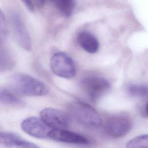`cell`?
Instances as JSON below:
<instances>
[{
	"label": "cell",
	"mask_w": 148,
	"mask_h": 148,
	"mask_svg": "<svg viewBox=\"0 0 148 148\" xmlns=\"http://www.w3.org/2000/svg\"><path fill=\"white\" fill-rule=\"evenodd\" d=\"M9 83L11 90L25 96H43L49 92L48 87L43 83L26 74L13 75L10 77Z\"/></svg>",
	"instance_id": "obj_1"
},
{
	"label": "cell",
	"mask_w": 148,
	"mask_h": 148,
	"mask_svg": "<svg viewBox=\"0 0 148 148\" xmlns=\"http://www.w3.org/2000/svg\"><path fill=\"white\" fill-rule=\"evenodd\" d=\"M68 109L73 117L84 126L95 128L102 124V119L98 112L86 103L73 101L69 104Z\"/></svg>",
	"instance_id": "obj_2"
},
{
	"label": "cell",
	"mask_w": 148,
	"mask_h": 148,
	"mask_svg": "<svg viewBox=\"0 0 148 148\" xmlns=\"http://www.w3.org/2000/svg\"><path fill=\"white\" fill-rule=\"evenodd\" d=\"M81 87L89 98L94 102L98 101L110 89V83L105 78L98 76H90L81 81Z\"/></svg>",
	"instance_id": "obj_3"
},
{
	"label": "cell",
	"mask_w": 148,
	"mask_h": 148,
	"mask_svg": "<svg viewBox=\"0 0 148 148\" xmlns=\"http://www.w3.org/2000/svg\"><path fill=\"white\" fill-rule=\"evenodd\" d=\"M50 68L56 75L65 78H73L76 73V68L72 58L63 52L54 53L50 60Z\"/></svg>",
	"instance_id": "obj_4"
},
{
	"label": "cell",
	"mask_w": 148,
	"mask_h": 148,
	"mask_svg": "<svg viewBox=\"0 0 148 148\" xmlns=\"http://www.w3.org/2000/svg\"><path fill=\"white\" fill-rule=\"evenodd\" d=\"M40 119L50 128L65 130L69 126V119L63 111L46 108L40 112Z\"/></svg>",
	"instance_id": "obj_5"
},
{
	"label": "cell",
	"mask_w": 148,
	"mask_h": 148,
	"mask_svg": "<svg viewBox=\"0 0 148 148\" xmlns=\"http://www.w3.org/2000/svg\"><path fill=\"white\" fill-rule=\"evenodd\" d=\"M132 123L127 117L115 116L110 117L106 122L105 130L112 137L121 138L127 135L131 130Z\"/></svg>",
	"instance_id": "obj_6"
},
{
	"label": "cell",
	"mask_w": 148,
	"mask_h": 148,
	"mask_svg": "<svg viewBox=\"0 0 148 148\" xmlns=\"http://www.w3.org/2000/svg\"><path fill=\"white\" fill-rule=\"evenodd\" d=\"M10 21L17 43L25 50L30 51L32 48L31 39L19 14L15 12L12 13L10 15Z\"/></svg>",
	"instance_id": "obj_7"
},
{
	"label": "cell",
	"mask_w": 148,
	"mask_h": 148,
	"mask_svg": "<svg viewBox=\"0 0 148 148\" xmlns=\"http://www.w3.org/2000/svg\"><path fill=\"white\" fill-rule=\"evenodd\" d=\"M21 127L23 131L29 135L39 138H49V133L51 128L49 127L40 119L30 117L24 120Z\"/></svg>",
	"instance_id": "obj_8"
},
{
	"label": "cell",
	"mask_w": 148,
	"mask_h": 148,
	"mask_svg": "<svg viewBox=\"0 0 148 148\" xmlns=\"http://www.w3.org/2000/svg\"><path fill=\"white\" fill-rule=\"evenodd\" d=\"M49 138L53 140L76 145H88L90 140L85 136L65 130L51 129L49 133Z\"/></svg>",
	"instance_id": "obj_9"
},
{
	"label": "cell",
	"mask_w": 148,
	"mask_h": 148,
	"mask_svg": "<svg viewBox=\"0 0 148 148\" xmlns=\"http://www.w3.org/2000/svg\"><path fill=\"white\" fill-rule=\"evenodd\" d=\"M0 146L8 147L36 148L39 146L24 139L17 134L11 132H0Z\"/></svg>",
	"instance_id": "obj_10"
},
{
	"label": "cell",
	"mask_w": 148,
	"mask_h": 148,
	"mask_svg": "<svg viewBox=\"0 0 148 148\" xmlns=\"http://www.w3.org/2000/svg\"><path fill=\"white\" fill-rule=\"evenodd\" d=\"M77 41L79 46L87 53L93 54L99 50V43L98 39L88 31H80L77 35Z\"/></svg>",
	"instance_id": "obj_11"
},
{
	"label": "cell",
	"mask_w": 148,
	"mask_h": 148,
	"mask_svg": "<svg viewBox=\"0 0 148 148\" xmlns=\"http://www.w3.org/2000/svg\"><path fill=\"white\" fill-rule=\"evenodd\" d=\"M0 104L8 106H22L24 102L12 90L0 87Z\"/></svg>",
	"instance_id": "obj_12"
},
{
	"label": "cell",
	"mask_w": 148,
	"mask_h": 148,
	"mask_svg": "<svg viewBox=\"0 0 148 148\" xmlns=\"http://www.w3.org/2000/svg\"><path fill=\"white\" fill-rule=\"evenodd\" d=\"M127 91L131 97L141 98L147 96V87L145 84L131 83L127 86Z\"/></svg>",
	"instance_id": "obj_13"
},
{
	"label": "cell",
	"mask_w": 148,
	"mask_h": 148,
	"mask_svg": "<svg viewBox=\"0 0 148 148\" xmlns=\"http://www.w3.org/2000/svg\"><path fill=\"white\" fill-rule=\"evenodd\" d=\"M57 8L62 14L69 17L72 14L74 6V0H53Z\"/></svg>",
	"instance_id": "obj_14"
},
{
	"label": "cell",
	"mask_w": 148,
	"mask_h": 148,
	"mask_svg": "<svg viewBox=\"0 0 148 148\" xmlns=\"http://www.w3.org/2000/svg\"><path fill=\"white\" fill-rule=\"evenodd\" d=\"M14 65L13 60L9 52L0 46V70H8L11 69Z\"/></svg>",
	"instance_id": "obj_15"
},
{
	"label": "cell",
	"mask_w": 148,
	"mask_h": 148,
	"mask_svg": "<svg viewBox=\"0 0 148 148\" xmlns=\"http://www.w3.org/2000/svg\"><path fill=\"white\" fill-rule=\"evenodd\" d=\"M148 146V136L147 134L138 136L130 140L127 144V147L138 148Z\"/></svg>",
	"instance_id": "obj_16"
},
{
	"label": "cell",
	"mask_w": 148,
	"mask_h": 148,
	"mask_svg": "<svg viewBox=\"0 0 148 148\" xmlns=\"http://www.w3.org/2000/svg\"><path fill=\"white\" fill-rule=\"evenodd\" d=\"M8 27L5 16L0 9V46L3 45L8 37Z\"/></svg>",
	"instance_id": "obj_17"
},
{
	"label": "cell",
	"mask_w": 148,
	"mask_h": 148,
	"mask_svg": "<svg viewBox=\"0 0 148 148\" xmlns=\"http://www.w3.org/2000/svg\"><path fill=\"white\" fill-rule=\"evenodd\" d=\"M139 112L140 113V114L145 117H147V102H146L145 103H142L141 105H139Z\"/></svg>",
	"instance_id": "obj_18"
},
{
	"label": "cell",
	"mask_w": 148,
	"mask_h": 148,
	"mask_svg": "<svg viewBox=\"0 0 148 148\" xmlns=\"http://www.w3.org/2000/svg\"><path fill=\"white\" fill-rule=\"evenodd\" d=\"M23 3L25 5V6L27 7V8L31 12L34 11V6L32 3V0H21Z\"/></svg>",
	"instance_id": "obj_19"
},
{
	"label": "cell",
	"mask_w": 148,
	"mask_h": 148,
	"mask_svg": "<svg viewBox=\"0 0 148 148\" xmlns=\"http://www.w3.org/2000/svg\"><path fill=\"white\" fill-rule=\"evenodd\" d=\"M46 0H33L32 1L34 6H36L38 8H42L45 5Z\"/></svg>",
	"instance_id": "obj_20"
}]
</instances>
